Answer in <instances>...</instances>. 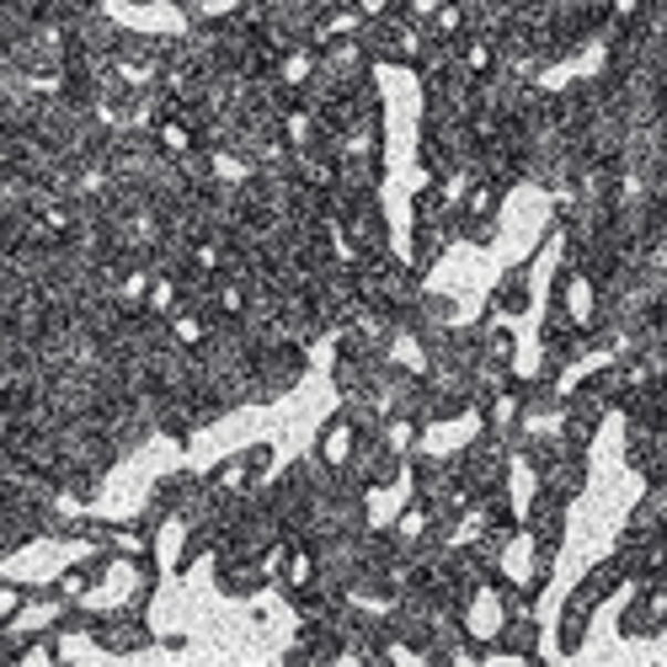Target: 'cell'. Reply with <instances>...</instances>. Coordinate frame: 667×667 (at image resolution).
Here are the masks:
<instances>
[{
  "label": "cell",
  "instance_id": "obj_1",
  "mask_svg": "<svg viewBox=\"0 0 667 667\" xmlns=\"http://www.w3.org/2000/svg\"><path fill=\"white\" fill-rule=\"evenodd\" d=\"M534 257H540V246L497 278V289L486 294V315H529L534 310Z\"/></svg>",
  "mask_w": 667,
  "mask_h": 667
},
{
  "label": "cell",
  "instance_id": "obj_2",
  "mask_svg": "<svg viewBox=\"0 0 667 667\" xmlns=\"http://www.w3.org/2000/svg\"><path fill=\"white\" fill-rule=\"evenodd\" d=\"M353 449H358V423H353L347 406H336L332 417L321 423V432H315V459H321L326 470H347Z\"/></svg>",
  "mask_w": 667,
  "mask_h": 667
},
{
  "label": "cell",
  "instance_id": "obj_3",
  "mask_svg": "<svg viewBox=\"0 0 667 667\" xmlns=\"http://www.w3.org/2000/svg\"><path fill=\"white\" fill-rule=\"evenodd\" d=\"M593 598L576 587L572 598H566V608H561V657H576L582 652V640H587V625H593Z\"/></svg>",
  "mask_w": 667,
  "mask_h": 667
},
{
  "label": "cell",
  "instance_id": "obj_4",
  "mask_svg": "<svg viewBox=\"0 0 667 667\" xmlns=\"http://www.w3.org/2000/svg\"><path fill=\"white\" fill-rule=\"evenodd\" d=\"M619 587H625V566H619V555H608V561H598V566H587V576H582V593H587L593 604H608Z\"/></svg>",
  "mask_w": 667,
  "mask_h": 667
},
{
  "label": "cell",
  "instance_id": "obj_5",
  "mask_svg": "<svg viewBox=\"0 0 667 667\" xmlns=\"http://www.w3.org/2000/svg\"><path fill=\"white\" fill-rule=\"evenodd\" d=\"M32 604V587L28 582H11V576H0V625H11L17 614H28Z\"/></svg>",
  "mask_w": 667,
  "mask_h": 667
},
{
  "label": "cell",
  "instance_id": "obj_6",
  "mask_svg": "<svg viewBox=\"0 0 667 667\" xmlns=\"http://www.w3.org/2000/svg\"><path fill=\"white\" fill-rule=\"evenodd\" d=\"M246 470H251V481L262 486L268 476H273V444H251V449H241Z\"/></svg>",
  "mask_w": 667,
  "mask_h": 667
}]
</instances>
